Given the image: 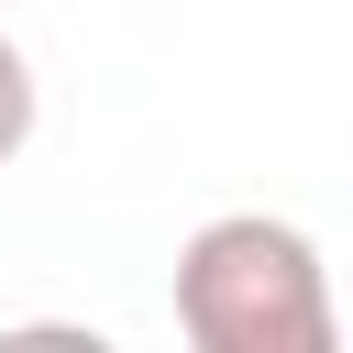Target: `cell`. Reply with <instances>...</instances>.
Listing matches in <instances>:
<instances>
[{
  "label": "cell",
  "mask_w": 353,
  "mask_h": 353,
  "mask_svg": "<svg viewBox=\"0 0 353 353\" xmlns=\"http://www.w3.org/2000/svg\"><path fill=\"white\" fill-rule=\"evenodd\" d=\"M176 331L199 353H331V265L276 210H221L176 243Z\"/></svg>",
  "instance_id": "obj_1"
},
{
  "label": "cell",
  "mask_w": 353,
  "mask_h": 353,
  "mask_svg": "<svg viewBox=\"0 0 353 353\" xmlns=\"http://www.w3.org/2000/svg\"><path fill=\"white\" fill-rule=\"evenodd\" d=\"M33 110H44V88H33V55H22L11 33H0V165H11L22 143H33Z\"/></svg>",
  "instance_id": "obj_2"
}]
</instances>
